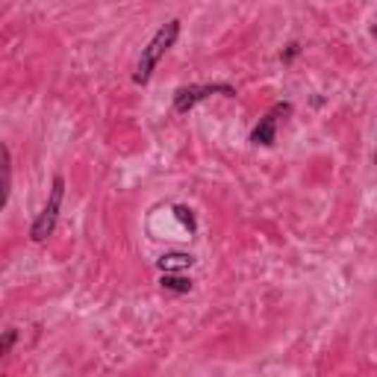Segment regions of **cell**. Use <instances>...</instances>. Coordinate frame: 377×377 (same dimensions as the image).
Segmentation results:
<instances>
[{
    "instance_id": "5",
    "label": "cell",
    "mask_w": 377,
    "mask_h": 377,
    "mask_svg": "<svg viewBox=\"0 0 377 377\" xmlns=\"http://www.w3.org/2000/svg\"><path fill=\"white\" fill-rule=\"evenodd\" d=\"M9 192H12V154H9V147L0 142V212H4V206L9 201Z\"/></svg>"
},
{
    "instance_id": "9",
    "label": "cell",
    "mask_w": 377,
    "mask_h": 377,
    "mask_svg": "<svg viewBox=\"0 0 377 377\" xmlns=\"http://www.w3.org/2000/svg\"><path fill=\"white\" fill-rule=\"evenodd\" d=\"M174 216H177L180 221H183V227H186L189 233H198V221H194V216H192V209H189V206L177 204V206H174Z\"/></svg>"
},
{
    "instance_id": "7",
    "label": "cell",
    "mask_w": 377,
    "mask_h": 377,
    "mask_svg": "<svg viewBox=\"0 0 377 377\" xmlns=\"http://www.w3.org/2000/svg\"><path fill=\"white\" fill-rule=\"evenodd\" d=\"M159 286L166 289V292H177V295L192 292V280H189V277H183V274H162L159 277Z\"/></svg>"
},
{
    "instance_id": "1",
    "label": "cell",
    "mask_w": 377,
    "mask_h": 377,
    "mask_svg": "<svg viewBox=\"0 0 377 377\" xmlns=\"http://www.w3.org/2000/svg\"><path fill=\"white\" fill-rule=\"evenodd\" d=\"M180 30H183V21H180V18H171V21L162 24V27L154 32V39L142 47V56H139L136 71H133V83H136V86H147V80H151V74L156 71L159 59L174 47V42H177V36H180Z\"/></svg>"
},
{
    "instance_id": "6",
    "label": "cell",
    "mask_w": 377,
    "mask_h": 377,
    "mask_svg": "<svg viewBox=\"0 0 377 377\" xmlns=\"http://www.w3.org/2000/svg\"><path fill=\"white\" fill-rule=\"evenodd\" d=\"M192 262H194V257H192V254H177V251H171V254H162L156 266H159L162 271H166V274H174V271L192 268Z\"/></svg>"
},
{
    "instance_id": "2",
    "label": "cell",
    "mask_w": 377,
    "mask_h": 377,
    "mask_svg": "<svg viewBox=\"0 0 377 377\" xmlns=\"http://www.w3.org/2000/svg\"><path fill=\"white\" fill-rule=\"evenodd\" d=\"M62 201H65V177L56 174L54 183H51V194H47L42 212L36 216V221L30 224V239L32 242H44L47 236H54L56 221H59V212H62Z\"/></svg>"
},
{
    "instance_id": "4",
    "label": "cell",
    "mask_w": 377,
    "mask_h": 377,
    "mask_svg": "<svg viewBox=\"0 0 377 377\" xmlns=\"http://www.w3.org/2000/svg\"><path fill=\"white\" fill-rule=\"evenodd\" d=\"M286 116H292V104H289V101L274 104V106L266 112V116H262V118L254 124V130H251V144H257V147H271V144L277 142V127H280V121H283Z\"/></svg>"
},
{
    "instance_id": "10",
    "label": "cell",
    "mask_w": 377,
    "mask_h": 377,
    "mask_svg": "<svg viewBox=\"0 0 377 377\" xmlns=\"http://www.w3.org/2000/svg\"><path fill=\"white\" fill-rule=\"evenodd\" d=\"M298 54H301V44H298V42H289V44H286V51L280 54V59H283V62H292Z\"/></svg>"
},
{
    "instance_id": "3",
    "label": "cell",
    "mask_w": 377,
    "mask_h": 377,
    "mask_svg": "<svg viewBox=\"0 0 377 377\" xmlns=\"http://www.w3.org/2000/svg\"><path fill=\"white\" fill-rule=\"evenodd\" d=\"M212 94H224V97H236V86L230 83H189V86H180L174 92V112L177 116H186L198 106L201 101Z\"/></svg>"
},
{
    "instance_id": "8",
    "label": "cell",
    "mask_w": 377,
    "mask_h": 377,
    "mask_svg": "<svg viewBox=\"0 0 377 377\" xmlns=\"http://www.w3.org/2000/svg\"><path fill=\"white\" fill-rule=\"evenodd\" d=\"M18 327H6L4 333H0V357H6L12 348H15V342H18Z\"/></svg>"
}]
</instances>
